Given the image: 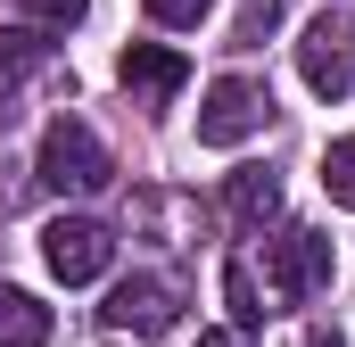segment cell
Segmentation results:
<instances>
[{
    "label": "cell",
    "mask_w": 355,
    "mask_h": 347,
    "mask_svg": "<svg viewBox=\"0 0 355 347\" xmlns=\"http://www.w3.org/2000/svg\"><path fill=\"white\" fill-rule=\"evenodd\" d=\"M107 141L91 133L83 116H50V133H42V158H33V182L42 190H58V198H91V190H107Z\"/></svg>",
    "instance_id": "6da1fadb"
},
{
    "label": "cell",
    "mask_w": 355,
    "mask_h": 347,
    "mask_svg": "<svg viewBox=\"0 0 355 347\" xmlns=\"http://www.w3.org/2000/svg\"><path fill=\"white\" fill-rule=\"evenodd\" d=\"M322 281H331V240H322V232L289 223V232L265 240V298H272V314H281V306H306Z\"/></svg>",
    "instance_id": "7a4b0ae2"
},
{
    "label": "cell",
    "mask_w": 355,
    "mask_h": 347,
    "mask_svg": "<svg viewBox=\"0 0 355 347\" xmlns=\"http://www.w3.org/2000/svg\"><path fill=\"white\" fill-rule=\"evenodd\" d=\"M272 124V91L257 75H223V83H207L198 99V141L207 149H240V141H257Z\"/></svg>",
    "instance_id": "3957f363"
},
{
    "label": "cell",
    "mask_w": 355,
    "mask_h": 347,
    "mask_svg": "<svg viewBox=\"0 0 355 347\" xmlns=\"http://www.w3.org/2000/svg\"><path fill=\"white\" fill-rule=\"evenodd\" d=\"M297 75H306V91H322V99H347L355 91V8H322L306 25Z\"/></svg>",
    "instance_id": "277c9868"
},
{
    "label": "cell",
    "mask_w": 355,
    "mask_h": 347,
    "mask_svg": "<svg viewBox=\"0 0 355 347\" xmlns=\"http://www.w3.org/2000/svg\"><path fill=\"white\" fill-rule=\"evenodd\" d=\"M99 323H107V331H124V339H166V331L182 323V289H174V281H157V273H132V281H116V289H107Z\"/></svg>",
    "instance_id": "5b68a950"
},
{
    "label": "cell",
    "mask_w": 355,
    "mask_h": 347,
    "mask_svg": "<svg viewBox=\"0 0 355 347\" xmlns=\"http://www.w3.org/2000/svg\"><path fill=\"white\" fill-rule=\"evenodd\" d=\"M42 264L75 289V281H99L107 264H116V232L107 223H91V215H58L50 232H42Z\"/></svg>",
    "instance_id": "8992f818"
},
{
    "label": "cell",
    "mask_w": 355,
    "mask_h": 347,
    "mask_svg": "<svg viewBox=\"0 0 355 347\" xmlns=\"http://www.w3.org/2000/svg\"><path fill=\"white\" fill-rule=\"evenodd\" d=\"M58 67V33L50 25H0V124L17 116L25 83H42Z\"/></svg>",
    "instance_id": "52a82bcc"
},
{
    "label": "cell",
    "mask_w": 355,
    "mask_h": 347,
    "mask_svg": "<svg viewBox=\"0 0 355 347\" xmlns=\"http://www.w3.org/2000/svg\"><path fill=\"white\" fill-rule=\"evenodd\" d=\"M116 75H124V91H132V108H166V99L190 83V58H182V50H166V42H132Z\"/></svg>",
    "instance_id": "ba28073f"
},
{
    "label": "cell",
    "mask_w": 355,
    "mask_h": 347,
    "mask_svg": "<svg viewBox=\"0 0 355 347\" xmlns=\"http://www.w3.org/2000/svg\"><path fill=\"white\" fill-rule=\"evenodd\" d=\"M272 215H281V174L240 166V174H232V223H240V232H265Z\"/></svg>",
    "instance_id": "9c48e42d"
},
{
    "label": "cell",
    "mask_w": 355,
    "mask_h": 347,
    "mask_svg": "<svg viewBox=\"0 0 355 347\" xmlns=\"http://www.w3.org/2000/svg\"><path fill=\"white\" fill-rule=\"evenodd\" d=\"M0 347H50V306L0 281Z\"/></svg>",
    "instance_id": "30bf717a"
},
{
    "label": "cell",
    "mask_w": 355,
    "mask_h": 347,
    "mask_svg": "<svg viewBox=\"0 0 355 347\" xmlns=\"http://www.w3.org/2000/svg\"><path fill=\"white\" fill-rule=\"evenodd\" d=\"M132 223H141V232H166L174 248H190L198 207H190V198H174V190H141V198H132Z\"/></svg>",
    "instance_id": "8fae6325"
},
{
    "label": "cell",
    "mask_w": 355,
    "mask_h": 347,
    "mask_svg": "<svg viewBox=\"0 0 355 347\" xmlns=\"http://www.w3.org/2000/svg\"><path fill=\"white\" fill-rule=\"evenodd\" d=\"M223 306H232V331H257V323L272 314V298L257 289V264H248V257L223 264Z\"/></svg>",
    "instance_id": "7c38bea8"
},
{
    "label": "cell",
    "mask_w": 355,
    "mask_h": 347,
    "mask_svg": "<svg viewBox=\"0 0 355 347\" xmlns=\"http://www.w3.org/2000/svg\"><path fill=\"white\" fill-rule=\"evenodd\" d=\"M322 190H331V207H355V133L322 149Z\"/></svg>",
    "instance_id": "4fadbf2b"
},
{
    "label": "cell",
    "mask_w": 355,
    "mask_h": 347,
    "mask_svg": "<svg viewBox=\"0 0 355 347\" xmlns=\"http://www.w3.org/2000/svg\"><path fill=\"white\" fill-rule=\"evenodd\" d=\"M272 25H281V0H240V25H232V50H257Z\"/></svg>",
    "instance_id": "5bb4252c"
},
{
    "label": "cell",
    "mask_w": 355,
    "mask_h": 347,
    "mask_svg": "<svg viewBox=\"0 0 355 347\" xmlns=\"http://www.w3.org/2000/svg\"><path fill=\"white\" fill-rule=\"evenodd\" d=\"M17 8H25L33 25H50V33H67V25H83V17H91V0H17Z\"/></svg>",
    "instance_id": "9a60e30c"
},
{
    "label": "cell",
    "mask_w": 355,
    "mask_h": 347,
    "mask_svg": "<svg viewBox=\"0 0 355 347\" xmlns=\"http://www.w3.org/2000/svg\"><path fill=\"white\" fill-rule=\"evenodd\" d=\"M141 8H149L157 25H198V17H207L215 0H141Z\"/></svg>",
    "instance_id": "2e32d148"
},
{
    "label": "cell",
    "mask_w": 355,
    "mask_h": 347,
    "mask_svg": "<svg viewBox=\"0 0 355 347\" xmlns=\"http://www.w3.org/2000/svg\"><path fill=\"white\" fill-rule=\"evenodd\" d=\"M198 347H248V331H198Z\"/></svg>",
    "instance_id": "e0dca14e"
},
{
    "label": "cell",
    "mask_w": 355,
    "mask_h": 347,
    "mask_svg": "<svg viewBox=\"0 0 355 347\" xmlns=\"http://www.w3.org/2000/svg\"><path fill=\"white\" fill-rule=\"evenodd\" d=\"M306 347H347V339H339V331H314V339H306Z\"/></svg>",
    "instance_id": "ac0fdd59"
}]
</instances>
